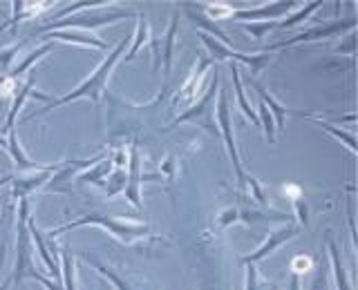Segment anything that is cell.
I'll return each mask as SVG.
<instances>
[{
  "mask_svg": "<svg viewBox=\"0 0 358 290\" xmlns=\"http://www.w3.org/2000/svg\"><path fill=\"white\" fill-rule=\"evenodd\" d=\"M126 47H128V38H123V40H119V45L115 49H112V54L108 56V59L101 63V67L99 70L87 78L85 83H81L78 85L74 92H70V94H65L63 98H59V100H54L52 105H48L45 109H41V112H34V114H29L27 116V121H31V119H36V116H41V114H45V112H50L52 107H59V105H65V103H72V100H76V98H81V96H92L94 100H99L101 98V94H103V89H106V83H108V78H110V74H112V70H115V63L121 59V54L126 52Z\"/></svg>",
  "mask_w": 358,
  "mask_h": 290,
  "instance_id": "1",
  "label": "cell"
},
{
  "mask_svg": "<svg viewBox=\"0 0 358 290\" xmlns=\"http://www.w3.org/2000/svg\"><path fill=\"white\" fill-rule=\"evenodd\" d=\"M85 223H101L103 228H108L110 232H115L119 239L123 241H134L137 237H141V234H148V228L143 226V223L139 221H134V223H128V221H123V219H106V217H83V219H78L74 223H70V226H63L59 230H52L50 232V239L54 237H59V234H63L65 230H70V228H78V226H85Z\"/></svg>",
  "mask_w": 358,
  "mask_h": 290,
  "instance_id": "2",
  "label": "cell"
},
{
  "mask_svg": "<svg viewBox=\"0 0 358 290\" xmlns=\"http://www.w3.org/2000/svg\"><path fill=\"white\" fill-rule=\"evenodd\" d=\"M134 16V11H87V14H78L72 18H61V20H54L43 25L36 33H43L48 29H59V27H87V29H96L101 25H110V22H117L123 18H130Z\"/></svg>",
  "mask_w": 358,
  "mask_h": 290,
  "instance_id": "3",
  "label": "cell"
},
{
  "mask_svg": "<svg viewBox=\"0 0 358 290\" xmlns=\"http://www.w3.org/2000/svg\"><path fill=\"white\" fill-rule=\"evenodd\" d=\"M199 38L201 43L206 45L208 52L215 56L217 61H227V59H235V61H242L244 65H249L253 72H260L264 70V67L268 65V61H271V56L268 54H257V56H244V54H238V52H233L231 47H227V45H222L217 38H213L208 36V33L204 31H199Z\"/></svg>",
  "mask_w": 358,
  "mask_h": 290,
  "instance_id": "4",
  "label": "cell"
},
{
  "mask_svg": "<svg viewBox=\"0 0 358 290\" xmlns=\"http://www.w3.org/2000/svg\"><path fill=\"white\" fill-rule=\"evenodd\" d=\"M217 87H220V76H217V72H215V78H213V85H210L208 92H206V96L201 98L195 107H190L188 112H184L182 116H177V119L173 121V125H171V128L179 125V123H186V121H199V125L208 128V130L217 137V128H215V123L210 121V116H213V107H210V103H213V98H215Z\"/></svg>",
  "mask_w": 358,
  "mask_h": 290,
  "instance_id": "5",
  "label": "cell"
},
{
  "mask_svg": "<svg viewBox=\"0 0 358 290\" xmlns=\"http://www.w3.org/2000/svg\"><path fill=\"white\" fill-rule=\"evenodd\" d=\"M217 114H220V123H222V132H224V141H227V148H229V154L233 159V165H235V172H238V178L240 183L246 181V174L240 165V156H238V148H235V141H233V130H231V119H229V103H227V94H220V107H217Z\"/></svg>",
  "mask_w": 358,
  "mask_h": 290,
  "instance_id": "6",
  "label": "cell"
},
{
  "mask_svg": "<svg viewBox=\"0 0 358 290\" xmlns=\"http://www.w3.org/2000/svg\"><path fill=\"white\" fill-rule=\"evenodd\" d=\"M48 38L72 43V45H76V47H96L101 52L110 49V45L106 40H101L99 36H92V33H87V31H50Z\"/></svg>",
  "mask_w": 358,
  "mask_h": 290,
  "instance_id": "7",
  "label": "cell"
},
{
  "mask_svg": "<svg viewBox=\"0 0 358 290\" xmlns=\"http://www.w3.org/2000/svg\"><path fill=\"white\" fill-rule=\"evenodd\" d=\"M298 232H300V226H287V228H282L280 232L271 234V237L266 239V243L262 245V248H257L253 254H246V257H242V261H244V264H251V261L262 259L264 254L273 252V250H275V248H280V245H282L285 241H289L291 237H296Z\"/></svg>",
  "mask_w": 358,
  "mask_h": 290,
  "instance_id": "8",
  "label": "cell"
},
{
  "mask_svg": "<svg viewBox=\"0 0 358 290\" xmlns=\"http://www.w3.org/2000/svg\"><path fill=\"white\" fill-rule=\"evenodd\" d=\"M296 3H273V5H266V7H262V9H253V11H233V16L231 18H235V20H255V18H264V22L268 20V18H275V16H280V14H287V11L294 7Z\"/></svg>",
  "mask_w": 358,
  "mask_h": 290,
  "instance_id": "9",
  "label": "cell"
},
{
  "mask_svg": "<svg viewBox=\"0 0 358 290\" xmlns=\"http://www.w3.org/2000/svg\"><path fill=\"white\" fill-rule=\"evenodd\" d=\"M59 167L61 165H52V167H48V170H43L38 174H31L27 178H16V181H14V197H22V199H25V194H29L31 190L41 188L56 170H59Z\"/></svg>",
  "mask_w": 358,
  "mask_h": 290,
  "instance_id": "10",
  "label": "cell"
},
{
  "mask_svg": "<svg viewBox=\"0 0 358 290\" xmlns=\"http://www.w3.org/2000/svg\"><path fill=\"white\" fill-rule=\"evenodd\" d=\"M343 27H354V18L341 22V25H331V27H324V29H311V31H305L300 33V36H294L285 43H275L271 49H280V47H287V45H296V43H302V40H316V38H322V36H329V33H336V31H343Z\"/></svg>",
  "mask_w": 358,
  "mask_h": 290,
  "instance_id": "11",
  "label": "cell"
},
{
  "mask_svg": "<svg viewBox=\"0 0 358 290\" xmlns=\"http://www.w3.org/2000/svg\"><path fill=\"white\" fill-rule=\"evenodd\" d=\"M208 61H201L199 63V72L195 70L193 74H190L188 78H186V83L182 85V89H179V94H177V98H175V105L179 103V100H184V103H190L195 96H197V89H199V83H201V76H204V72L208 70Z\"/></svg>",
  "mask_w": 358,
  "mask_h": 290,
  "instance_id": "12",
  "label": "cell"
},
{
  "mask_svg": "<svg viewBox=\"0 0 358 290\" xmlns=\"http://www.w3.org/2000/svg\"><path fill=\"white\" fill-rule=\"evenodd\" d=\"M253 87L257 89V94H260V98H262V103L266 105V107H271L273 109V119L278 121V128H280V132L285 130V119L289 116V114H294V116H309L307 112H291V109H285L282 105H278L275 103V98L271 96V94H266V89L264 87H260L257 83H253Z\"/></svg>",
  "mask_w": 358,
  "mask_h": 290,
  "instance_id": "13",
  "label": "cell"
},
{
  "mask_svg": "<svg viewBox=\"0 0 358 290\" xmlns=\"http://www.w3.org/2000/svg\"><path fill=\"white\" fill-rule=\"evenodd\" d=\"M34 85H36V74H29V78L25 83H20V87H18V94H16V98H14V105H11V109H9V116H7V125H5V130L9 132V130H14V125H16V114H18V109L22 107V103H25V98L34 92Z\"/></svg>",
  "mask_w": 358,
  "mask_h": 290,
  "instance_id": "14",
  "label": "cell"
},
{
  "mask_svg": "<svg viewBox=\"0 0 358 290\" xmlns=\"http://www.w3.org/2000/svg\"><path fill=\"white\" fill-rule=\"evenodd\" d=\"M130 185L126 188V194L128 199L132 201L134 206L141 208V199H139V170H137V165H139V156H137V150H130Z\"/></svg>",
  "mask_w": 358,
  "mask_h": 290,
  "instance_id": "15",
  "label": "cell"
},
{
  "mask_svg": "<svg viewBox=\"0 0 358 290\" xmlns=\"http://www.w3.org/2000/svg\"><path fill=\"white\" fill-rule=\"evenodd\" d=\"M231 72H233V85H235V94H238L240 109L255 123V125H260V119H257V114L253 112V107L249 105V100H246V96H244V89H242V83H240V74H238V65H231Z\"/></svg>",
  "mask_w": 358,
  "mask_h": 290,
  "instance_id": "16",
  "label": "cell"
},
{
  "mask_svg": "<svg viewBox=\"0 0 358 290\" xmlns=\"http://www.w3.org/2000/svg\"><path fill=\"white\" fill-rule=\"evenodd\" d=\"M27 230L31 232V237L36 239V245H38V250H41V257H43V261L48 264V268H50V273L52 275H56L61 279V270H59V266H56V261L50 257V252H48V248H45V243H43V237H41V232L36 230V221L34 219H29V226H27Z\"/></svg>",
  "mask_w": 358,
  "mask_h": 290,
  "instance_id": "17",
  "label": "cell"
},
{
  "mask_svg": "<svg viewBox=\"0 0 358 290\" xmlns=\"http://www.w3.org/2000/svg\"><path fill=\"white\" fill-rule=\"evenodd\" d=\"M50 52H52V45H50V43H48V45H43V47H41L38 52L29 54L27 59H25V61H22V63H20V65L16 67V70H11L9 78H11V81H20V76L25 74V72L29 70V67H31L34 63H36L38 59H43V56H45V54H50Z\"/></svg>",
  "mask_w": 358,
  "mask_h": 290,
  "instance_id": "18",
  "label": "cell"
},
{
  "mask_svg": "<svg viewBox=\"0 0 358 290\" xmlns=\"http://www.w3.org/2000/svg\"><path fill=\"white\" fill-rule=\"evenodd\" d=\"M329 252H331V259H334V273H336V284H338V290H352V284L345 279L343 266H341V257H338V248H336L334 241H329Z\"/></svg>",
  "mask_w": 358,
  "mask_h": 290,
  "instance_id": "19",
  "label": "cell"
},
{
  "mask_svg": "<svg viewBox=\"0 0 358 290\" xmlns=\"http://www.w3.org/2000/svg\"><path fill=\"white\" fill-rule=\"evenodd\" d=\"M175 29H177V18H173L171 22V31L166 36V47H164V70L171 72V63H173V45H175Z\"/></svg>",
  "mask_w": 358,
  "mask_h": 290,
  "instance_id": "20",
  "label": "cell"
},
{
  "mask_svg": "<svg viewBox=\"0 0 358 290\" xmlns=\"http://www.w3.org/2000/svg\"><path fill=\"white\" fill-rule=\"evenodd\" d=\"M316 125H320L322 130H327V132H331L336 139H341L343 143H347V148H350L352 152H356V141H354V137L352 134H345V132H341L338 128H334V125H329V123H322V121H318V119H311Z\"/></svg>",
  "mask_w": 358,
  "mask_h": 290,
  "instance_id": "21",
  "label": "cell"
},
{
  "mask_svg": "<svg viewBox=\"0 0 358 290\" xmlns=\"http://www.w3.org/2000/svg\"><path fill=\"white\" fill-rule=\"evenodd\" d=\"M320 7V3H311V5H307L302 11H298V14H294L291 18H287V20H282V22H275V27L278 29H289V27H294V25H298V22L302 20V18H307L313 9H318Z\"/></svg>",
  "mask_w": 358,
  "mask_h": 290,
  "instance_id": "22",
  "label": "cell"
},
{
  "mask_svg": "<svg viewBox=\"0 0 358 290\" xmlns=\"http://www.w3.org/2000/svg\"><path fill=\"white\" fill-rule=\"evenodd\" d=\"M145 38H148V22H145V18L141 16L139 18V27H137V38H134V43H132V47H130L126 59H132V56L141 49V45L145 43Z\"/></svg>",
  "mask_w": 358,
  "mask_h": 290,
  "instance_id": "23",
  "label": "cell"
},
{
  "mask_svg": "<svg viewBox=\"0 0 358 290\" xmlns=\"http://www.w3.org/2000/svg\"><path fill=\"white\" fill-rule=\"evenodd\" d=\"M260 125L264 128V134H266V139H268V143H273L275 141V134H273V116H271V112H268V107L262 103V107H260Z\"/></svg>",
  "mask_w": 358,
  "mask_h": 290,
  "instance_id": "24",
  "label": "cell"
},
{
  "mask_svg": "<svg viewBox=\"0 0 358 290\" xmlns=\"http://www.w3.org/2000/svg\"><path fill=\"white\" fill-rule=\"evenodd\" d=\"M63 266H65V290H76L74 286V257L63 250Z\"/></svg>",
  "mask_w": 358,
  "mask_h": 290,
  "instance_id": "25",
  "label": "cell"
},
{
  "mask_svg": "<svg viewBox=\"0 0 358 290\" xmlns=\"http://www.w3.org/2000/svg\"><path fill=\"white\" fill-rule=\"evenodd\" d=\"M123 185H126V172H123V170H115V174H112V178H110V183H106L108 197L119 194Z\"/></svg>",
  "mask_w": 358,
  "mask_h": 290,
  "instance_id": "26",
  "label": "cell"
},
{
  "mask_svg": "<svg viewBox=\"0 0 358 290\" xmlns=\"http://www.w3.org/2000/svg\"><path fill=\"white\" fill-rule=\"evenodd\" d=\"M110 170H112V163H110V161H106L101 167H96V170H92L90 174H83L81 178H83V181H90V183H99V185H103V183H101V176H103V174H110Z\"/></svg>",
  "mask_w": 358,
  "mask_h": 290,
  "instance_id": "27",
  "label": "cell"
},
{
  "mask_svg": "<svg viewBox=\"0 0 358 290\" xmlns=\"http://www.w3.org/2000/svg\"><path fill=\"white\" fill-rule=\"evenodd\" d=\"M309 268H311V259L305 254H298V257H294V261H291V273H294L296 277H300L302 273H307Z\"/></svg>",
  "mask_w": 358,
  "mask_h": 290,
  "instance_id": "28",
  "label": "cell"
},
{
  "mask_svg": "<svg viewBox=\"0 0 358 290\" xmlns=\"http://www.w3.org/2000/svg\"><path fill=\"white\" fill-rule=\"evenodd\" d=\"M204 7L210 9V11H208V16H210V18H231V16H233V11H235V9H231L229 5H222V3L204 5Z\"/></svg>",
  "mask_w": 358,
  "mask_h": 290,
  "instance_id": "29",
  "label": "cell"
},
{
  "mask_svg": "<svg viewBox=\"0 0 358 290\" xmlns=\"http://www.w3.org/2000/svg\"><path fill=\"white\" fill-rule=\"evenodd\" d=\"M275 27V22L273 20H266V22H260V25H255V22H251V25H246L244 29L251 33V36H255V38H262L264 33L268 31V29H273Z\"/></svg>",
  "mask_w": 358,
  "mask_h": 290,
  "instance_id": "30",
  "label": "cell"
},
{
  "mask_svg": "<svg viewBox=\"0 0 358 290\" xmlns=\"http://www.w3.org/2000/svg\"><path fill=\"white\" fill-rule=\"evenodd\" d=\"M18 49L20 47H11L7 52H0V67H3V70H9V67H11V59H14V56L18 54Z\"/></svg>",
  "mask_w": 358,
  "mask_h": 290,
  "instance_id": "31",
  "label": "cell"
},
{
  "mask_svg": "<svg viewBox=\"0 0 358 290\" xmlns=\"http://www.w3.org/2000/svg\"><path fill=\"white\" fill-rule=\"evenodd\" d=\"M246 290H262V284L257 282V273L253 270V268H249V273H246Z\"/></svg>",
  "mask_w": 358,
  "mask_h": 290,
  "instance_id": "32",
  "label": "cell"
},
{
  "mask_svg": "<svg viewBox=\"0 0 358 290\" xmlns=\"http://www.w3.org/2000/svg\"><path fill=\"white\" fill-rule=\"evenodd\" d=\"M285 197H289V199H294V201H300L302 192H300V188H298V185H294V183H289V185H285Z\"/></svg>",
  "mask_w": 358,
  "mask_h": 290,
  "instance_id": "33",
  "label": "cell"
},
{
  "mask_svg": "<svg viewBox=\"0 0 358 290\" xmlns=\"http://www.w3.org/2000/svg\"><path fill=\"white\" fill-rule=\"evenodd\" d=\"M9 284H11V279H7V282H5V286L0 288V290H7V288H9Z\"/></svg>",
  "mask_w": 358,
  "mask_h": 290,
  "instance_id": "34",
  "label": "cell"
}]
</instances>
